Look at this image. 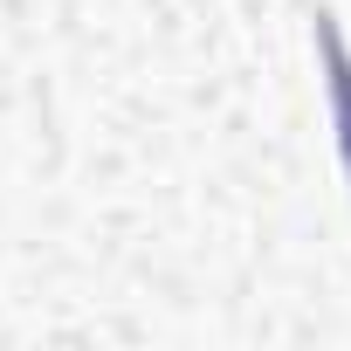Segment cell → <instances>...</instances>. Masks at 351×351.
<instances>
[{
  "mask_svg": "<svg viewBox=\"0 0 351 351\" xmlns=\"http://www.w3.org/2000/svg\"><path fill=\"white\" fill-rule=\"evenodd\" d=\"M330 76H337V124H344V158H351V62L344 49L330 42Z\"/></svg>",
  "mask_w": 351,
  "mask_h": 351,
  "instance_id": "6da1fadb",
  "label": "cell"
}]
</instances>
